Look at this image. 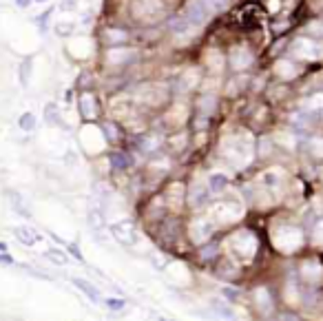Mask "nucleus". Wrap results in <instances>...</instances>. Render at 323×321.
<instances>
[{"mask_svg":"<svg viewBox=\"0 0 323 321\" xmlns=\"http://www.w3.org/2000/svg\"><path fill=\"white\" fill-rule=\"evenodd\" d=\"M292 53L299 55V58L304 60H315L317 55H319V51H317V42L310 38H299L295 44H292Z\"/></svg>","mask_w":323,"mask_h":321,"instance_id":"nucleus-3","label":"nucleus"},{"mask_svg":"<svg viewBox=\"0 0 323 321\" xmlns=\"http://www.w3.org/2000/svg\"><path fill=\"white\" fill-rule=\"evenodd\" d=\"M224 295H226L230 302H237V299H239V290L237 288H226V290H224Z\"/></svg>","mask_w":323,"mask_h":321,"instance_id":"nucleus-29","label":"nucleus"},{"mask_svg":"<svg viewBox=\"0 0 323 321\" xmlns=\"http://www.w3.org/2000/svg\"><path fill=\"white\" fill-rule=\"evenodd\" d=\"M193 27L195 24L188 20L186 16H182V18H175L173 20V24H171V29H173V33H186V31H193Z\"/></svg>","mask_w":323,"mask_h":321,"instance_id":"nucleus-12","label":"nucleus"},{"mask_svg":"<svg viewBox=\"0 0 323 321\" xmlns=\"http://www.w3.org/2000/svg\"><path fill=\"white\" fill-rule=\"evenodd\" d=\"M9 200H11V206H13V211H16V213H20V215H24V217L31 215V213L27 211V206H24V202L20 200L16 193H9Z\"/></svg>","mask_w":323,"mask_h":321,"instance_id":"nucleus-17","label":"nucleus"},{"mask_svg":"<svg viewBox=\"0 0 323 321\" xmlns=\"http://www.w3.org/2000/svg\"><path fill=\"white\" fill-rule=\"evenodd\" d=\"M71 282H73V286H78L82 293L91 299V302H100V290H97L93 284H89L86 279H82V277H71Z\"/></svg>","mask_w":323,"mask_h":321,"instance_id":"nucleus-6","label":"nucleus"},{"mask_svg":"<svg viewBox=\"0 0 323 321\" xmlns=\"http://www.w3.org/2000/svg\"><path fill=\"white\" fill-rule=\"evenodd\" d=\"M210 9L208 4L204 2V0H191V2L186 4V11H184V16H186L195 27H199V24H206L208 18H210Z\"/></svg>","mask_w":323,"mask_h":321,"instance_id":"nucleus-1","label":"nucleus"},{"mask_svg":"<svg viewBox=\"0 0 323 321\" xmlns=\"http://www.w3.org/2000/svg\"><path fill=\"white\" fill-rule=\"evenodd\" d=\"M89 224H91L93 228H102V226H104V215H102L100 208H91V213H89Z\"/></svg>","mask_w":323,"mask_h":321,"instance_id":"nucleus-18","label":"nucleus"},{"mask_svg":"<svg viewBox=\"0 0 323 321\" xmlns=\"http://www.w3.org/2000/svg\"><path fill=\"white\" fill-rule=\"evenodd\" d=\"M16 4H18V7H29V4H31V0H16Z\"/></svg>","mask_w":323,"mask_h":321,"instance_id":"nucleus-35","label":"nucleus"},{"mask_svg":"<svg viewBox=\"0 0 323 321\" xmlns=\"http://www.w3.org/2000/svg\"><path fill=\"white\" fill-rule=\"evenodd\" d=\"M80 0H62L60 2V11H73L75 7H78Z\"/></svg>","mask_w":323,"mask_h":321,"instance_id":"nucleus-25","label":"nucleus"},{"mask_svg":"<svg viewBox=\"0 0 323 321\" xmlns=\"http://www.w3.org/2000/svg\"><path fill=\"white\" fill-rule=\"evenodd\" d=\"M18 126L22 131H33L35 129V115L33 113H22L18 118Z\"/></svg>","mask_w":323,"mask_h":321,"instance_id":"nucleus-16","label":"nucleus"},{"mask_svg":"<svg viewBox=\"0 0 323 321\" xmlns=\"http://www.w3.org/2000/svg\"><path fill=\"white\" fill-rule=\"evenodd\" d=\"M80 109H82V115L84 118H95L97 115V106H95V98L93 95H82V100H80Z\"/></svg>","mask_w":323,"mask_h":321,"instance_id":"nucleus-7","label":"nucleus"},{"mask_svg":"<svg viewBox=\"0 0 323 321\" xmlns=\"http://www.w3.org/2000/svg\"><path fill=\"white\" fill-rule=\"evenodd\" d=\"M215 104H217L215 95H204V98L197 102V111H199L202 115H210V113L215 111Z\"/></svg>","mask_w":323,"mask_h":321,"instance_id":"nucleus-13","label":"nucleus"},{"mask_svg":"<svg viewBox=\"0 0 323 321\" xmlns=\"http://www.w3.org/2000/svg\"><path fill=\"white\" fill-rule=\"evenodd\" d=\"M0 266H13V257L7 251H0Z\"/></svg>","mask_w":323,"mask_h":321,"instance_id":"nucleus-26","label":"nucleus"},{"mask_svg":"<svg viewBox=\"0 0 323 321\" xmlns=\"http://www.w3.org/2000/svg\"><path fill=\"white\" fill-rule=\"evenodd\" d=\"M111 233H113V237L120 244H124V246L137 244V233L133 231L131 226H126V224H113V226H111Z\"/></svg>","mask_w":323,"mask_h":321,"instance_id":"nucleus-4","label":"nucleus"},{"mask_svg":"<svg viewBox=\"0 0 323 321\" xmlns=\"http://www.w3.org/2000/svg\"><path fill=\"white\" fill-rule=\"evenodd\" d=\"M35 2H47V0H35Z\"/></svg>","mask_w":323,"mask_h":321,"instance_id":"nucleus-36","label":"nucleus"},{"mask_svg":"<svg viewBox=\"0 0 323 321\" xmlns=\"http://www.w3.org/2000/svg\"><path fill=\"white\" fill-rule=\"evenodd\" d=\"M53 31L58 35H71L75 31V24L73 22H55L53 24Z\"/></svg>","mask_w":323,"mask_h":321,"instance_id":"nucleus-20","label":"nucleus"},{"mask_svg":"<svg viewBox=\"0 0 323 321\" xmlns=\"http://www.w3.org/2000/svg\"><path fill=\"white\" fill-rule=\"evenodd\" d=\"M195 84H197V73L195 71H186L182 78V91H191Z\"/></svg>","mask_w":323,"mask_h":321,"instance_id":"nucleus-19","label":"nucleus"},{"mask_svg":"<svg viewBox=\"0 0 323 321\" xmlns=\"http://www.w3.org/2000/svg\"><path fill=\"white\" fill-rule=\"evenodd\" d=\"M129 157H124V153H115L113 155V164H117V166H126L129 164Z\"/></svg>","mask_w":323,"mask_h":321,"instance_id":"nucleus-28","label":"nucleus"},{"mask_svg":"<svg viewBox=\"0 0 323 321\" xmlns=\"http://www.w3.org/2000/svg\"><path fill=\"white\" fill-rule=\"evenodd\" d=\"M131 58H135V53H133V51H126V49H111L109 53H106V60L113 64L126 62V60H131Z\"/></svg>","mask_w":323,"mask_h":321,"instance_id":"nucleus-10","label":"nucleus"},{"mask_svg":"<svg viewBox=\"0 0 323 321\" xmlns=\"http://www.w3.org/2000/svg\"><path fill=\"white\" fill-rule=\"evenodd\" d=\"M250 62H253V53H250V49H246V47H233L230 49V67H233L235 71L248 69Z\"/></svg>","mask_w":323,"mask_h":321,"instance_id":"nucleus-2","label":"nucleus"},{"mask_svg":"<svg viewBox=\"0 0 323 321\" xmlns=\"http://www.w3.org/2000/svg\"><path fill=\"white\" fill-rule=\"evenodd\" d=\"M69 251L75 255V259H78V262H82V253H80V248L75 246V244H71V246H69Z\"/></svg>","mask_w":323,"mask_h":321,"instance_id":"nucleus-32","label":"nucleus"},{"mask_svg":"<svg viewBox=\"0 0 323 321\" xmlns=\"http://www.w3.org/2000/svg\"><path fill=\"white\" fill-rule=\"evenodd\" d=\"M95 188H97V195H102V197H111V188H106L104 184H95Z\"/></svg>","mask_w":323,"mask_h":321,"instance_id":"nucleus-30","label":"nucleus"},{"mask_svg":"<svg viewBox=\"0 0 323 321\" xmlns=\"http://www.w3.org/2000/svg\"><path fill=\"white\" fill-rule=\"evenodd\" d=\"M213 253H217V246H210L208 251H204L202 255H204V257H210V255H213Z\"/></svg>","mask_w":323,"mask_h":321,"instance_id":"nucleus-34","label":"nucleus"},{"mask_svg":"<svg viewBox=\"0 0 323 321\" xmlns=\"http://www.w3.org/2000/svg\"><path fill=\"white\" fill-rule=\"evenodd\" d=\"M206 197H208V191H206V188L195 186V193H193L191 202H193V204H204V202H206Z\"/></svg>","mask_w":323,"mask_h":321,"instance_id":"nucleus-22","label":"nucleus"},{"mask_svg":"<svg viewBox=\"0 0 323 321\" xmlns=\"http://www.w3.org/2000/svg\"><path fill=\"white\" fill-rule=\"evenodd\" d=\"M106 306H111V308H122L124 302H117V299H106Z\"/></svg>","mask_w":323,"mask_h":321,"instance_id":"nucleus-33","label":"nucleus"},{"mask_svg":"<svg viewBox=\"0 0 323 321\" xmlns=\"http://www.w3.org/2000/svg\"><path fill=\"white\" fill-rule=\"evenodd\" d=\"M255 295H257L255 299H257V304H259V310H261L264 315H268L270 310H273V302H270V293H268L266 288H259Z\"/></svg>","mask_w":323,"mask_h":321,"instance_id":"nucleus-11","label":"nucleus"},{"mask_svg":"<svg viewBox=\"0 0 323 321\" xmlns=\"http://www.w3.org/2000/svg\"><path fill=\"white\" fill-rule=\"evenodd\" d=\"M312 155L323 157V142H319V140H312Z\"/></svg>","mask_w":323,"mask_h":321,"instance_id":"nucleus-27","label":"nucleus"},{"mask_svg":"<svg viewBox=\"0 0 323 321\" xmlns=\"http://www.w3.org/2000/svg\"><path fill=\"white\" fill-rule=\"evenodd\" d=\"M224 186H226V177H224V175H213V177H210V188H213V191L219 193Z\"/></svg>","mask_w":323,"mask_h":321,"instance_id":"nucleus-23","label":"nucleus"},{"mask_svg":"<svg viewBox=\"0 0 323 321\" xmlns=\"http://www.w3.org/2000/svg\"><path fill=\"white\" fill-rule=\"evenodd\" d=\"M315 237H317V242H321V244H323V222H319V224H317Z\"/></svg>","mask_w":323,"mask_h":321,"instance_id":"nucleus-31","label":"nucleus"},{"mask_svg":"<svg viewBox=\"0 0 323 321\" xmlns=\"http://www.w3.org/2000/svg\"><path fill=\"white\" fill-rule=\"evenodd\" d=\"M204 2L208 4V9L213 13H217V11H224V9L228 7V0H204Z\"/></svg>","mask_w":323,"mask_h":321,"instance_id":"nucleus-21","label":"nucleus"},{"mask_svg":"<svg viewBox=\"0 0 323 321\" xmlns=\"http://www.w3.org/2000/svg\"><path fill=\"white\" fill-rule=\"evenodd\" d=\"M44 255H47V257L53 264H58V266H66V264H69V257H66V253H62V251H55V248H51V251H47Z\"/></svg>","mask_w":323,"mask_h":321,"instance_id":"nucleus-15","label":"nucleus"},{"mask_svg":"<svg viewBox=\"0 0 323 321\" xmlns=\"http://www.w3.org/2000/svg\"><path fill=\"white\" fill-rule=\"evenodd\" d=\"M29 75H31V60H24L18 67V78H20V84L22 86L29 84Z\"/></svg>","mask_w":323,"mask_h":321,"instance_id":"nucleus-14","label":"nucleus"},{"mask_svg":"<svg viewBox=\"0 0 323 321\" xmlns=\"http://www.w3.org/2000/svg\"><path fill=\"white\" fill-rule=\"evenodd\" d=\"M44 122H47L49 126H62V115H60V111L55 104L44 106Z\"/></svg>","mask_w":323,"mask_h":321,"instance_id":"nucleus-8","label":"nucleus"},{"mask_svg":"<svg viewBox=\"0 0 323 321\" xmlns=\"http://www.w3.org/2000/svg\"><path fill=\"white\" fill-rule=\"evenodd\" d=\"M277 73H279L281 78L290 80V78H295V75H299V69L292 62H288V60H279V62H277Z\"/></svg>","mask_w":323,"mask_h":321,"instance_id":"nucleus-9","label":"nucleus"},{"mask_svg":"<svg viewBox=\"0 0 323 321\" xmlns=\"http://www.w3.org/2000/svg\"><path fill=\"white\" fill-rule=\"evenodd\" d=\"M106 40L109 42H117V40H126V33L120 31V29H111V31H106Z\"/></svg>","mask_w":323,"mask_h":321,"instance_id":"nucleus-24","label":"nucleus"},{"mask_svg":"<svg viewBox=\"0 0 323 321\" xmlns=\"http://www.w3.org/2000/svg\"><path fill=\"white\" fill-rule=\"evenodd\" d=\"M13 235L20 239V244H24V246H35V244L40 242V235L33 231L31 226H18L13 228Z\"/></svg>","mask_w":323,"mask_h":321,"instance_id":"nucleus-5","label":"nucleus"}]
</instances>
